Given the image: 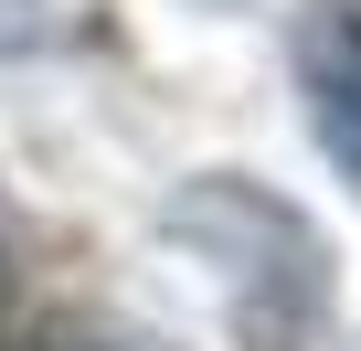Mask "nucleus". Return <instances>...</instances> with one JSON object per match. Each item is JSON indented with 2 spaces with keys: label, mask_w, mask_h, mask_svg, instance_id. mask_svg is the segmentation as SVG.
<instances>
[{
  "label": "nucleus",
  "mask_w": 361,
  "mask_h": 351,
  "mask_svg": "<svg viewBox=\"0 0 361 351\" xmlns=\"http://www.w3.org/2000/svg\"><path fill=\"white\" fill-rule=\"evenodd\" d=\"M298 96L340 170H361V0H319L298 22Z\"/></svg>",
  "instance_id": "1"
},
{
  "label": "nucleus",
  "mask_w": 361,
  "mask_h": 351,
  "mask_svg": "<svg viewBox=\"0 0 361 351\" xmlns=\"http://www.w3.org/2000/svg\"><path fill=\"white\" fill-rule=\"evenodd\" d=\"M22 351H117V340H96V330H75V319H43V330H22Z\"/></svg>",
  "instance_id": "2"
}]
</instances>
